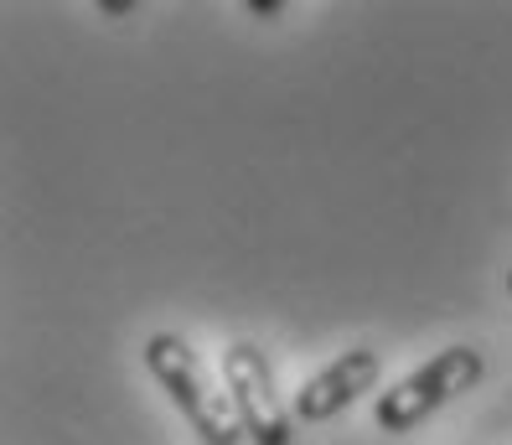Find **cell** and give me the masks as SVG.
Segmentation results:
<instances>
[{
  "instance_id": "5b68a950",
  "label": "cell",
  "mask_w": 512,
  "mask_h": 445,
  "mask_svg": "<svg viewBox=\"0 0 512 445\" xmlns=\"http://www.w3.org/2000/svg\"><path fill=\"white\" fill-rule=\"evenodd\" d=\"M280 11H285L280 0H259V6H254V0H249V16H264V21H269V16H280Z\"/></svg>"
},
{
  "instance_id": "8992f818",
  "label": "cell",
  "mask_w": 512,
  "mask_h": 445,
  "mask_svg": "<svg viewBox=\"0 0 512 445\" xmlns=\"http://www.w3.org/2000/svg\"><path fill=\"white\" fill-rule=\"evenodd\" d=\"M502 285H507V295H512V264H507V275H502Z\"/></svg>"
},
{
  "instance_id": "3957f363",
  "label": "cell",
  "mask_w": 512,
  "mask_h": 445,
  "mask_svg": "<svg viewBox=\"0 0 512 445\" xmlns=\"http://www.w3.org/2000/svg\"><path fill=\"white\" fill-rule=\"evenodd\" d=\"M218 378L238 409V425H244L254 445H295V414H290V399L275 389V363H269L264 347L244 337L228 342Z\"/></svg>"
},
{
  "instance_id": "6da1fadb",
  "label": "cell",
  "mask_w": 512,
  "mask_h": 445,
  "mask_svg": "<svg viewBox=\"0 0 512 445\" xmlns=\"http://www.w3.org/2000/svg\"><path fill=\"white\" fill-rule=\"evenodd\" d=\"M145 368L166 389V399L187 414V425L197 430L202 445H238V440H249L244 425H238V409H233V399L223 389V378H213V368L197 358V347L187 337L156 332L145 342Z\"/></svg>"
},
{
  "instance_id": "277c9868",
  "label": "cell",
  "mask_w": 512,
  "mask_h": 445,
  "mask_svg": "<svg viewBox=\"0 0 512 445\" xmlns=\"http://www.w3.org/2000/svg\"><path fill=\"white\" fill-rule=\"evenodd\" d=\"M378 378H383L378 347H347V352H337V358H331L321 373H311L295 389V399H290L295 425H326V420H337V414L352 409L368 389H378Z\"/></svg>"
},
{
  "instance_id": "7a4b0ae2",
  "label": "cell",
  "mask_w": 512,
  "mask_h": 445,
  "mask_svg": "<svg viewBox=\"0 0 512 445\" xmlns=\"http://www.w3.org/2000/svg\"><path fill=\"white\" fill-rule=\"evenodd\" d=\"M481 373H487V358L471 347V342H456V347H440L435 358H425L419 368H409L394 389H383L378 404H373V425L383 435H409L440 414L445 404H456L461 394H471Z\"/></svg>"
}]
</instances>
